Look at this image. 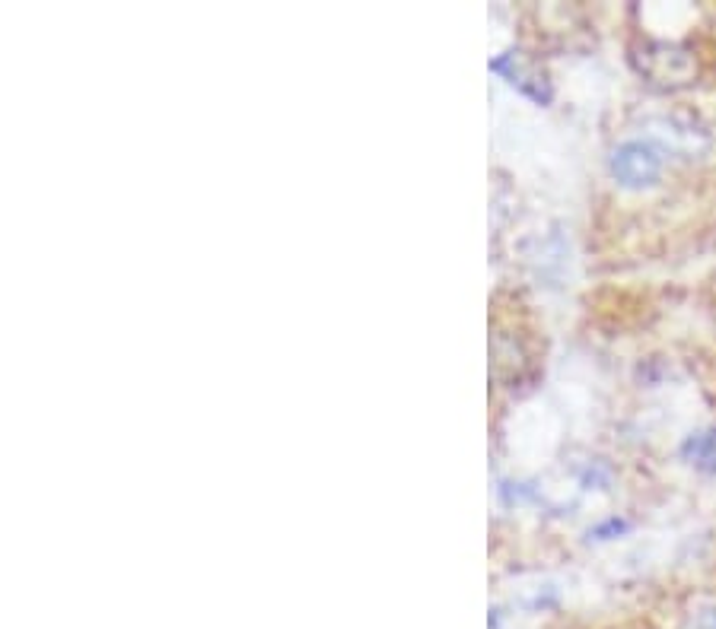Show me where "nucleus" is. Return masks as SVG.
Instances as JSON below:
<instances>
[{
  "label": "nucleus",
  "instance_id": "obj_1",
  "mask_svg": "<svg viewBox=\"0 0 716 629\" xmlns=\"http://www.w3.org/2000/svg\"><path fill=\"white\" fill-rule=\"evenodd\" d=\"M612 179L621 187H631V191H641V187H653L663 175V156L644 143V140H627L621 143L618 150L612 153Z\"/></svg>",
  "mask_w": 716,
  "mask_h": 629
},
{
  "label": "nucleus",
  "instance_id": "obj_2",
  "mask_svg": "<svg viewBox=\"0 0 716 629\" xmlns=\"http://www.w3.org/2000/svg\"><path fill=\"white\" fill-rule=\"evenodd\" d=\"M682 455H685L697 470H704V474H716V429L688 436L685 445H682Z\"/></svg>",
  "mask_w": 716,
  "mask_h": 629
}]
</instances>
